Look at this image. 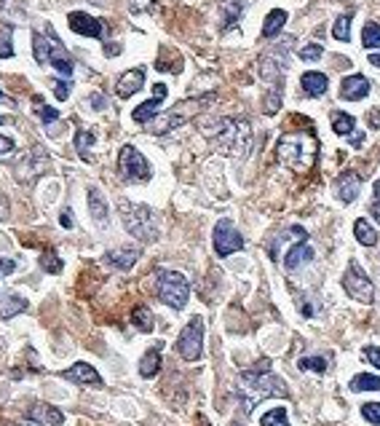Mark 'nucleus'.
Segmentation results:
<instances>
[{
  "label": "nucleus",
  "instance_id": "7c9ffc66",
  "mask_svg": "<svg viewBox=\"0 0 380 426\" xmlns=\"http://www.w3.org/2000/svg\"><path fill=\"white\" fill-rule=\"evenodd\" d=\"M75 148H78V156L83 161H91V148H94V132H86L80 129L75 134Z\"/></svg>",
  "mask_w": 380,
  "mask_h": 426
},
{
  "label": "nucleus",
  "instance_id": "f3484780",
  "mask_svg": "<svg viewBox=\"0 0 380 426\" xmlns=\"http://www.w3.org/2000/svg\"><path fill=\"white\" fill-rule=\"evenodd\" d=\"M370 94V81L364 78V76H345L341 83V97L343 100H348V102H359L364 100Z\"/></svg>",
  "mask_w": 380,
  "mask_h": 426
},
{
  "label": "nucleus",
  "instance_id": "4be33fe9",
  "mask_svg": "<svg viewBox=\"0 0 380 426\" xmlns=\"http://www.w3.org/2000/svg\"><path fill=\"white\" fill-rule=\"evenodd\" d=\"M30 418H33V421H40V424H51V426L64 424V416L51 405H35L30 410Z\"/></svg>",
  "mask_w": 380,
  "mask_h": 426
},
{
  "label": "nucleus",
  "instance_id": "f8f14e48",
  "mask_svg": "<svg viewBox=\"0 0 380 426\" xmlns=\"http://www.w3.org/2000/svg\"><path fill=\"white\" fill-rule=\"evenodd\" d=\"M67 24H70L73 33L86 35V38H102V35H105L102 21L97 19V17H91V14H86V11H73V14L67 17Z\"/></svg>",
  "mask_w": 380,
  "mask_h": 426
},
{
  "label": "nucleus",
  "instance_id": "4c0bfd02",
  "mask_svg": "<svg viewBox=\"0 0 380 426\" xmlns=\"http://www.w3.org/2000/svg\"><path fill=\"white\" fill-rule=\"evenodd\" d=\"M321 57H324V48H321L319 43H308V46H302L300 48L302 62H319Z\"/></svg>",
  "mask_w": 380,
  "mask_h": 426
},
{
  "label": "nucleus",
  "instance_id": "39448f33",
  "mask_svg": "<svg viewBox=\"0 0 380 426\" xmlns=\"http://www.w3.org/2000/svg\"><path fill=\"white\" fill-rule=\"evenodd\" d=\"M33 51H35V62L40 64H51L57 73H62L64 78L73 76V57L67 54L64 43L57 38L54 30H46V35L40 33H33Z\"/></svg>",
  "mask_w": 380,
  "mask_h": 426
},
{
  "label": "nucleus",
  "instance_id": "5fc2aeb1",
  "mask_svg": "<svg viewBox=\"0 0 380 426\" xmlns=\"http://www.w3.org/2000/svg\"><path fill=\"white\" fill-rule=\"evenodd\" d=\"M370 64H375V67H380V54H370Z\"/></svg>",
  "mask_w": 380,
  "mask_h": 426
},
{
  "label": "nucleus",
  "instance_id": "37998d69",
  "mask_svg": "<svg viewBox=\"0 0 380 426\" xmlns=\"http://www.w3.org/2000/svg\"><path fill=\"white\" fill-rule=\"evenodd\" d=\"M364 360L372 362V365L380 370V348L378 346H367V348H364Z\"/></svg>",
  "mask_w": 380,
  "mask_h": 426
},
{
  "label": "nucleus",
  "instance_id": "6ab92c4d",
  "mask_svg": "<svg viewBox=\"0 0 380 426\" xmlns=\"http://www.w3.org/2000/svg\"><path fill=\"white\" fill-rule=\"evenodd\" d=\"M311 260H314V247L308 244V239H302L295 247H289V252L284 258V268L287 271H298V268H302V265L311 263Z\"/></svg>",
  "mask_w": 380,
  "mask_h": 426
},
{
  "label": "nucleus",
  "instance_id": "de8ad7c7",
  "mask_svg": "<svg viewBox=\"0 0 380 426\" xmlns=\"http://www.w3.org/2000/svg\"><path fill=\"white\" fill-rule=\"evenodd\" d=\"M60 223H62V228H73V212H70V209H64V212H62Z\"/></svg>",
  "mask_w": 380,
  "mask_h": 426
},
{
  "label": "nucleus",
  "instance_id": "dca6fc26",
  "mask_svg": "<svg viewBox=\"0 0 380 426\" xmlns=\"http://www.w3.org/2000/svg\"><path fill=\"white\" fill-rule=\"evenodd\" d=\"M142 86H145V70H142V67H134V70H126V73L118 78V83H116V94H118L120 100H129V97H134V94L140 91Z\"/></svg>",
  "mask_w": 380,
  "mask_h": 426
},
{
  "label": "nucleus",
  "instance_id": "a19ab883",
  "mask_svg": "<svg viewBox=\"0 0 380 426\" xmlns=\"http://www.w3.org/2000/svg\"><path fill=\"white\" fill-rule=\"evenodd\" d=\"M361 416H364L370 424L380 426V402H367V405H361Z\"/></svg>",
  "mask_w": 380,
  "mask_h": 426
},
{
  "label": "nucleus",
  "instance_id": "412c9836",
  "mask_svg": "<svg viewBox=\"0 0 380 426\" xmlns=\"http://www.w3.org/2000/svg\"><path fill=\"white\" fill-rule=\"evenodd\" d=\"M27 308V301L17 295V292H6L0 295V319H14L17 314H21Z\"/></svg>",
  "mask_w": 380,
  "mask_h": 426
},
{
  "label": "nucleus",
  "instance_id": "c85d7f7f",
  "mask_svg": "<svg viewBox=\"0 0 380 426\" xmlns=\"http://www.w3.org/2000/svg\"><path fill=\"white\" fill-rule=\"evenodd\" d=\"M351 391H380V375L359 373L351 378Z\"/></svg>",
  "mask_w": 380,
  "mask_h": 426
},
{
  "label": "nucleus",
  "instance_id": "f03ea898",
  "mask_svg": "<svg viewBox=\"0 0 380 426\" xmlns=\"http://www.w3.org/2000/svg\"><path fill=\"white\" fill-rule=\"evenodd\" d=\"M215 150L230 159H244L252 148V126L244 118H222L215 123V129H206Z\"/></svg>",
  "mask_w": 380,
  "mask_h": 426
},
{
  "label": "nucleus",
  "instance_id": "ddd939ff",
  "mask_svg": "<svg viewBox=\"0 0 380 426\" xmlns=\"http://www.w3.org/2000/svg\"><path fill=\"white\" fill-rule=\"evenodd\" d=\"M166 94H169V89H166V83H156L153 86V100L142 102L140 107H134V113H132V118L137 123H147L153 121L156 116H159V107L161 102L166 100Z\"/></svg>",
  "mask_w": 380,
  "mask_h": 426
},
{
  "label": "nucleus",
  "instance_id": "8fccbe9b",
  "mask_svg": "<svg viewBox=\"0 0 380 426\" xmlns=\"http://www.w3.org/2000/svg\"><path fill=\"white\" fill-rule=\"evenodd\" d=\"M370 126H372V129H378L380 126V113H375V110L370 113Z\"/></svg>",
  "mask_w": 380,
  "mask_h": 426
},
{
  "label": "nucleus",
  "instance_id": "393cba45",
  "mask_svg": "<svg viewBox=\"0 0 380 426\" xmlns=\"http://www.w3.org/2000/svg\"><path fill=\"white\" fill-rule=\"evenodd\" d=\"M287 24V11L284 8H273L268 17H265V24H262V35L265 38H276L281 33V27Z\"/></svg>",
  "mask_w": 380,
  "mask_h": 426
},
{
  "label": "nucleus",
  "instance_id": "58836bf2",
  "mask_svg": "<svg viewBox=\"0 0 380 426\" xmlns=\"http://www.w3.org/2000/svg\"><path fill=\"white\" fill-rule=\"evenodd\" d=\"M35 113L40 116V121L43 123H54L60 118V113L54 110V107H48V105H40V100L35 97Z\"/></svg>",
  "mask_w": 380,
  "mask_h": 426
},
{
  "label": "nucleus",
  "instance_id": "f257e3e1",
  "mask_svg": "<svg viewBox=\"0 0 380 426\" xmlns=\"http://www.w3.org/2000/svg\"><path fill=\"white\" fill-rule=\"evenodd\" d=\"M236 394L241 400V410L244 413H252V407L268 400V397H287L289 389L281 381L276 373L265 370L262 367H255V370H244L239 375V386H236Z\"/></svg>",
  "mask_w": 380,
  "mask_h": 426
},
{
  "label": "nucleus",
  "instance_id": "2f4dec72",
  "mask_svg": "<svg viewBox=\"0 0 380 426\" xmlns=\"http://www.w3.org/2000/svg\"><path fill=\"white\" fill-rule=\"evenodd\" d=\"M132 322H134V327L142 330V332H153V314H150L147 305H137V308L132 311Z\"/></svg>",
  "mask_w": 380,
  "mask_h": 426
},
{
  "label": "nucleus",
  "instance_id": "09e8293b",
  "mask_svg": "<svg viewBox=\"0 0 380 426\" xmlns=\"http://www.w3.org/2000/svg\"><path fill=\"white\" fill-rule=\"evenodd\" d=\"M361 142H364V134H361V132L351 134V145H354V148H361Z\"/></svg>",
  "mask_w": 380,
  "mask_h": 426
},
{
  "label": "nucleus",
  "instance_id": "ea45409f",
  "mask_svg": "<svg viewBox=\"0 0 380 426\" xmlns=\"http://www.w3.org/2000/svg\"><path fill=\"white\" fill-rule=\"evenodd\" d=\"M129 11L132 14H150V11H156V0H129Z\"/></svg>",
  "mask_w": 380,
  "mask_h": 426
},
{
  "label": "nucleus",
  "instance_id": "c03bdc74",
  "mask_svg": "<svg viewBox=\"0 0 380 426\" xmlns=\"http://www.w3.org/2000/svg\"><path fill=\"white\" fill-rule=\"evenodd\" d=\"M14 140L11 137H6V134H0V156H8V153H14Z\"/></svg>",
  "mask_w": 380,
  "mask_h": 426
},
{
  "label": "nucleus",
  "instance_id": "3c124183",
  "mask_svg": "<svg viewBox=\"0 0 380 426\" xmlns=\"http://www.w3.org/2000/svg\"><path fill=\"white\" fill-rule=\"evenodd\" d=\"M372 202L380 204V180H375V188H372Z\"/></svg>",
  "mask_w": 380,
  "mask_h": 426
},
{
  "label": "nucleus",
  "instance_id": "b1692460",
  "mask_svg": "<svg viewBox=\"0 0 380 426\" xmlns=\"http://www.w3.org/2000/svg\"><path fill=\"white\" fill-rule=\"evenodd\" d=\"M354 236H356V242L361 247H375L378 244V231H375V225H370L364 218H359L356 223H354Z\"/></svg>",
  "mask_w": 380,
  "mask_h": 426
},
{
  "label": "nucleus",
  "instance_id": "e433bc0d",
  "mask_svg": "<svg viewBox=\"0 0 380 426\" xmlns=\"http://www.w3.org/2000/svg\"><path fill=\"white\" fill-rule=\"evenodd\" d=\"M300 370H314V373H324L327 370V360L324 357H302L298 362Z\"/></svg>",
  "mask_w": 380,
  "mask_h": 426
},
{
  "label": "nucleus",
  "instance_id": "5701e85b",
  "mask_svg": "<svg viewBox=\"0 0 380 426\" xmlns=\"http://www.w3.org/2000/svg\"><path fill=\"white\" fill-rule=\"evenodd\" d=\"M89 212H91L94 223H100V225L107 223V204L102 199L100 188H89Z\"/></svg>",
  "mask_w": 380,
  "mask_h": 426
},
{
  "label": "nucleus",
  "instance_id": "9d476101",
  "mask_svg": "<svg viewBox=\"0 0 380 426\" xmlns=\"http://www.w3.org/2000/svg\"><path fill=\"white\" fill-rule=\"evenodd\" d=\"M177 351H180L182 360H188V362L201 360V354H203V319L201 317H193L185 325V330L177 338Z\"/></svg>",
  "mask_w": 380,
  "mask_h": 426
},
{
  "label": "nucleus",
  "instance_id": "cd10ccee",
  "mask_svg": "<svg viewBox=\"0 0 380 426\" xmlns=\"http://www.w3.org/2000/svg\"><path fill=\"white\" fill-rule=\"evenodd\" d=\"M354 129H356V118L354 116H348V113H332V132L335 134H341V137H345V134H354Z\"/></svg>",
  "mask_w": 380,
  "mask_h": 426
},
{
  "label": "nucleus",
  "instance_id": "6e6d98bb",
  "mask_svg": "<svg viewBox=\"0 0 380 426\" xmlns=\"http://www.w3.org/2000/svg\"><path fill=\"white\" fill-rule=\"evenodd\" d=\"M21 426H46V424H40V421H24Z\"/></svg>",
  "mask_w": 380,
  "mask_h": 426
},
{
  "label": "nucleus",
  "instance_id": "4468645a",
  "mask_svg": "<svg viewBox=\"0 0 380 426\" xmlns=\"http://www.w3.org/2000/svg\"><path fill=\"white\" fill-rule=\"evenodd\" d=\"M361 190V177L356 172H351V169H345L341 177L335 180V193H338V199L343 204H351L356 196H359Z\"/></svg>",
  "mask_w": 380,
  "mask_h": 426
},
{
  "label": "nucleus",
  "instance_id": "2eb2a0df",
  "mask_svg": "<svg viewBox=\"0 0 380 426\" xmlns=\"http://www.w3.org/2000/svg\"><path fill=\"white\" fill-rule=\"evenodd\" d=\"M140 260V249L137 247H118V249H110V252H105V258H102V263L110 265V268H118V271H129L132 265Z\"/></svg>",
  "mask_w": 380,
  "mask_h": 426
},
{
  "label": "nucleus",
  "instance_id": "20e7f679",
  "mask_svg": "<svg viewBox=\"0 0 380 426\" xmlns=\"http://www.w3.org/2000/svg\"><path fill=\"white\" fill-rule=\"evenodd\" d=\"M120 220H123V228L140 239V242H156L159 239V215L145 206V204H134V202H123L118 206Z\"/></svg>",
  "mask_w": 380,
  "mask_h": 426
},
{
  "label": "nucleus",
  "instance_id": "9b49d317",
  "mask_svg": "<svg viewBox=\"0 0 380 426\" xmlns=\"http://www.w3.org/2000/svg\"><path fill=\"white\" fill-rule=\"evenodd\" d=\"M212 242H215V252H217L220 258H228V255L244 249V236L236 231V225L230 223V220H220V223L215 225Z\"/></svg>",
  "mask_w": 380,
  "mask_h": 426
},
{
  "label": "nucleus",
  "instance_id": "7ed1b4c3",
  "mask_svg": "<svg viewBox=\"0 0 380 426\" xmlns=\"http://www.w3.org/2000/svg\"><path fill=\"white\" fill-rule=\"evenodd\" d=\"M316 153H319V142L314 137V132L281 134L279 145H276L279 161L289 169H295V172H308L316 163Z\"/></svg>",
  "mask_w": 380,
  "mask_h": 426
},
{
  "label": "nucleus",
  "instance_id": "473e14b6",
  "mask_svg": "<svg viewBox=\"0 0 380 426\" xmlns=\"http://www.w3.org/2000/svg\"><path fill=\"white\" fill-rule=\"evenodd\" d=\"M361 46L364 48H380V24H375V21H367L364 24V30H361Z\"/></svg>",
  "mask_w": 380,
  "mask_h": 426
},
{
  "label": "nucleus",
  "instance_id": "6e6552de",
  "mask_svg": "<svg viewBox=\"0 0 380 426\" xmlns=\"http://www.w3.org/2000/svg\"><path fill=\"white\" fill-rule=\"evenodd\" d=\"M118 169H120V177L129 180V183H145V180H150V175H153L147 159L142 156L134 145H123V148H120Z\"/></svg>",
  "mask_w": 380,
  "mask_h": 426
},
{
  "label": "nucleus",
  "instance_id": "79ce46f5",
  "mask_svg": "<svg viewBox=\"0 0 380 426\" xmlns=\"http://www.w3.org/2000/svg\"><path fill=\"white\" fill-rule=\"evenodd\" d=\"M70 91H73V83H70V78L67 81H54V94H57V100L64 102L67 97H70Z\"/></svg>",
  "mask_w": 380,
  "mask_h": 426
},
{
  "label": "nucleus",
  "instance_id": "a18cd8bd",
  "mask_svg": "<svg viewBox=\"0 0 380 426\" xmlns=\"http://www.w3.org/2000/svg\"><path fill=\"white\" fill-rule=\"evenodd\" d=\"M14 271H17V263H14V260H8V258H0V274H3V276H11Z\"/></svg>",
  "mask_w": 380,
  "mask_h": 426
},
{
  "label": "nucleus",
  "instance_id": "72a5a7b5",
  "mask_svg": "<svg viewBox=\"0 0 380 426\" xmlns=\"http://www.w3.org/2000/svg\"><path fill=\"white\" fill-rule=\"evenodd\" d=\"M11 38H14V27L11 24H3L0 27V60H11L14 57V43H11Z\"/></svg>",
  "mask_w": 380,
  "mask_h": 426
},
{
  "label": "nucleus",
  "instance_id": "c9c22d12",
  "mask_svg": "<svg viewBox=\"0 0 380 426\" xmlns=\"http://www.w3.org/2000/svg\"><path fill=\"white\" fill-rule=\"evenodd\" d=\"M260 426H289L287 410H284V407H273V410H268V413L260 418Z\"/></svg>",
  "mask_w": 380,
  "mask_h": 426
},
{
  "label": "nucleus",
  "instance_id": "423d86ee",
  "mask_svg": "<svg viewBox=\"0 0 380 426\" xmlns=\"http://www.w3.org/2000/svg\"><path fill=\"white\" fill-rule=\"evenodd\" d=\"M212 102H215V94L190 97V100L180 102V105H174L172 110H166V113L156 116V121L150 123V132H153V134H166V132L177 129V126H182V123H188L190 118H196V116H199V113H203V110H206Z\"/></svg>",
  "mask_w": 380,
  "mask_h": 426
},
{
  "label": "nucleus",
  "instance_id": "f704fd0d",
  "mask_svg": "<svg viewBox=\"0 0 380 426\" xmlns=\"http://www.w3.org/2000/svg\"><path fill=\"white\" fill-rule=\"evenodd\" d=\"M332 35L338 38V41H351V14H341L335 24H332Z\"/></svg>",
  "mask_w": 380,
  "mask_h": 426
},
{
  "label": "nucleus",
  "instance_id": "a211bd4d",
  "mask_svg": "<svg viewBox=\"0 0 380 426\" xmlns=\"http://www.w3.org/2000/svg\"><path fill=\"white\" fill-rule=\"evenodd\" d=\"M62 375H64L67 381L78 384V386H102V375L91 365H86V362H78V365H73L70 370H64Z\"/></svg>",
  "mask_w": 380,
  "mask_h": 426
},
{
  "label": "nucleus",
  "instance_id": "864d4df0",
  "mask_svg": "<svg viewBox=\"0 0 380 426\" xmlns=\"http://www.w3.org/2000/svg\"><path fill=\"white\" fill-rule=\"evenodd\" d=\"M372 215H375V220H378V223H380V204L372 202Z\"/></svg>",
  "mask_w": 380,
  "mask_h": 426
},
{
  "label": "nucleus",
  "instance_id": "aec40b11",
  "mask_svg": "<svg viewBox=\"0 0 380 426\" xmlns=\"http://www.w3.org/2000/svg\"><path fill=\"white\" fill-rule=\"evenodd\" d=\"M300 86H302V91H305L308 97H321V94L327 91L329 81H327V76H324V73H316V70H311V73H302Z\"/></svg>",
  "mask_w": 380,
  "mask_h": 426
},
{
  "label": "nucleus",
  "instance_id": "c756f323",
  "mask_svg": "<svg viewBox=\"0 0 380 426\" xmlns=\"http://www.w3.org/2000/svg\"><path fill=\"white\" fill-rule=\"evenodd\" d=\"M40 265H43V271H48V274H60L64 263H62V258L57 255V249L54 247H46L43 252H40Z\"/></svg>",
  "mask_w": 380,
  "mask_h": 426
},
{
  "label": "nucleus",
  "instance_id": "0eeeda50",
  "mask_svg": "<svg viewBox=\"0 0 380 426\" xmlns=\"http://www.w3.org/2000/svg\"><path fill=\"white\" fill-rule=\"evenodd\" d=\"M156 290H159L161 303H166L169 308H174V311L185 308L188 298H190V282L182 276L180 271H172V268H161L159 271Z\"/></svg>",
  "mask_w": 380,
  "mask_h": 426
},
{
  "label": "nucleus",
  "instance_id": "1a4fd4ad",
  "mask_svg": "<svg viewBox=\"0 0 380 426\" xmlns=\"http://www.w3.org/2000/svg\"><path fill=\"white\" fill-rule=\"evenodd\" d=\"M343 290L359 303H375V284L370 282V276L361 271L359 263H351L343 274Z\"/></svg>",
  "mask_w": 380,
  "mask_h": 426
},
{
  "label": "nucleus",
  "instance_id": "a878e982",
  "mask_svg": "<svg viewBox=\"0 0 380 426\" xmlns=\"http://www.w3.org/2000/svg\"><path fill=\"white\" fill-rule=\"evenodd\" d=\"M159 370H161V348L145 351V357L140 360V375L142 378H156Z\"/></svg>",
  "mask_w": 380,
  "mask_h": 426
},
{
  "label": "nucleus",
  "instance_id": "49530a36",
  "mask_svg": "<svg viewBox=\"0 0 380 426\" xmlns=\"http://www.w3.org/2000/svg\"><path fill=\"white\" fill-rule=\"evenodd\" d=\"M91 107H94V110H105V107H107V102H105V97H102V94H91Z\"/></svg>",
  "mask_w": 380,
  "mask_h": 426
},
{
  "label": "nucleus",
  "instance_id": "603ef678",
  "mask_svg": "<svg viewBox=\"0 0 380 426\" xmlns=\"http://www.w3.org/2000/svg\"><path fill=\"white\" fill-rule=\"evenodd\" d=\"M0 102H3V105H11V107H14V100H11V97H6V94H3V89H0Z\"/></svg>",
  "mask_w": 380,
  "mask_h": 426
},
{
  "label": "nucleus",
  "instance_id": "bb28decb",
  "mask_svg": "<svg viewBox=\"0 0 380 426\" xmlns=\"http://www.w3.org/2000/svg\"><path fill=\"white\" fill-rule=\"evenodd\" d=\"M244 6H246L244 0H222V14H225V19H222V30H228V27H233V24L239 21Z\"/></svg>",
  "mask_w": 380,
  "mask_h": 426
}]
</instances>
